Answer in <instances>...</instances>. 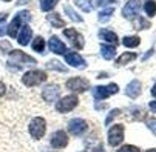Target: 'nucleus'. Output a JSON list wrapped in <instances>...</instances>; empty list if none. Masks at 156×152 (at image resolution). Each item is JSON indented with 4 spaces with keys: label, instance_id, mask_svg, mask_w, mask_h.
Returning <instances> with one entry per match:
<instances>
[{
    "label": "nucleus",
    "instance_id": "5",
    "mask_svg": "<svg viewBox=\"0 0 156 152\" xmlns=\"http://www.w3.org/2000/svg\"><path fill=\"white\" fill-rule=\"evenodd\" d=\"M124 140V126L122 124H113L108 131V144L110 146H119Z\"/></svg>",
    "mask_w": 156,
    "mask_h": 152
},
{
    "label": "nucleus",
    "instance_id": "38",
    "mask_svg": "<svg viewBox=\"0 0 156 152\" xmlns=\"http://www.w3.org/2000/svg\"><path fill=\"white\" fill-rule=\"evenodd\" d=\"M5 2H11V0H5Z\"/></svg>",
    "mask_w": 156,
    "mask_h": 152
},
{
    "label": "nucleus",
    "instance_id": "1",
    "mask_svg": "<svg viewBox=\"0 0 156 152\" xmlns=\"http://www.w3.org/2000/svg\"><path fill=\"white\" fill-rule=\"evenodd\" d=\"M47 80V72L45 71H28L25 72V75L22 77V83H23L25 86H28V88H33V86H37L40 83H43Z\"/></svg>",
    "mask_w": 156,
    "mask_h": 152
},
{
    "label": "nucleus",
    "instance_id": "25",
    "mask_svg": "<svg viewBox=\"0 0 156 152\" xmlns=\"http://www.w3.org/2000/svg\"><path fill=\"white\" fill-rule=\"evenodd\" d=\"M57 2H59V0H40V9L48 12V11H51L57 5Z\"/></svg>",
    "mask_w": 156,
    "mask_h": 152
},
{
    "label": "nucleus",
    "instance_id": "7",
    "mask_svg": "<svg viewBox=\"0 0 156 152\" xmlns=\"http://www.w3.org/2000/svg\"><path fill=\"white\" fill-rule=\"evenodd\" d=\"M66 88L74 92H85L90 88V81L83 77H73L66 81Z\"/></svg>",
    "mask_w": 156,
    "mask_h": 152
},
{
    "label": "nucleus",
    "instance_id": "4",
    "mask_svg": "<svg viewBox=\"0 0 156 152\" xmlns=\"http://www.w3.org/2000/svg\"><path fill=\"white\" fill-rule=\"evenodd\" d=\"M118 91H119V86L116 83H110L107 86H96L93 89V95L96 100H104L108 98L110 95H115Z\"/></svg>",
    "mask_w": 156,
    "mask_h": 152
},
{
    "label": "nucleus",
    "instance_id": "37",
    "mask_svg": "<svg viewBox=\"0 0 156 152\" xmlns=\"http://www.w3.org/2000/svg\"><path fill=\"white\" fill-rule=\"evenodd\" d=\"M147 152H156V150H154V149H148Z\"/></svg>",
    "mask_w": 156,
    "mask_h": 152
},
{
    "label": "nucleus",
    "instance_id": "10",
    "mask_svg": "<svg viewBox=\"0 0 156 152\" xmlns=\"http://www.w3.org/2000/svg\"><path fill=\"white\" fill-rule=\"evenodd\" d=\"M139 8H141V0H128L122 9V15L125 18H133V17H136Z\"/></svg>",
    "mask_w": 156,
    "mask_h": 152
},
{
    "label": "nucleus",
    "instance_id": "20",
    "mask_svg": "<svg viewBox=\"0 0 156 152\" xmlns=\"http://www.w3.org/2000/svg\"><path fill=\"white\" fill-rule=\"evenodd\" d=\"M101 51H102L104 58L110 60V58H113V57H115V54H116V46H111V45H102V46H101Z\"/></svg>",
    "mask_w": 156,
    "mask_h": 152
},
{
    "label": "nucleus",
    "instance_id": "34",
    "mask_svg": "<svg viewBox=\"0 0 156 152\" xmlns=\"http://www.w3.org/2000/svg\"><path fill=\"white\" fill-rule=\"evenodd\" d=\"M147 124H148V127L151 129V131H153V132L156 134V120H153V121H148Z\"/></svg>",
    "mask_w": 156,
    "mask_h": 152
},
{
    "label": "nucleus",
    "instance_id": "6",
    "mask_svg": "<svg viewBox=\"0 0 156 152\" xmlns=\"http://www.w3.org/2000/svg\"><path fill=\"white\" fill-rule=\"evenodd\" d=\"M23 63H36V60L33 58V57H30V55H27L25 52H22V51H12L11 54H9V60H8V64L9 66H16L17 68H22V64Z\"/></svg>",
    "mask_w": 156,
    "mask_h": 152
},
{
    "label": "nucleus",
    "instance_id": "23",
    "mask_svg": "<svg viewBox=\"0 0 156 152\" xmlns=\"http://www.w3.org/2000/svg\"><path fill=\"white\" fill-rule=\"evenodd\" d=\"M144 9H145L148 17H154L156 15V2L154 0H147L144 5Z\"/></svg>",
    "mask_w": 156,
    "mask_h": 152
},
{
    "label": "nucleus",
    "instance_id": "11",
    "mask_svg": "<svg viewBox=\"0 0 156 152\" xmlns=\"http://www.w3.org/2000/svg\"><path fill=\"white\" fill-rule=\"evenodd\" d=\"M66 144H68V135H66V132L57 131V132L53 134V137H51V146H53V147L62 149V147H65Z\"/></svg>",
    "mask_w": 156,
    "mask_h": 152
},
{
    "label": "nucleus",
    "instance_id": "2",
    "mask_svg": "<svg viewBox=\"0 0 156 152\" xmlns=\"http://www.w3.org/2000/svg\"><path fill=\"white\" fill-rule=\"evenodd\" d=\"M47 132V121L42 117H34L30 123V134L34 140H40Z\"/></svg>",
    "mask_w": 156,
    "mask_h": 152
},
{
    "label": "nucleus",
    "instance_id": "36",
    "mask_svg": "<svg viewBox=\"0 0 156 152\" xmlns=\"http://www.w3.org/2000/svg\"><path fill=\"white\" fill-rule=\"evenodd\" d=\"M151 95L156 97V84H153V88H151Z\"/></svg>",
    "mask_w": 156,
    "mask_h": 152
},
{
    "label": "nucleus",
    "instance_id": "13",
    "mask_svg": "<svg viewBox=\"0 0 156 152\" xmlns=\"http://www.w3.org/2000/svg\"><path fill=\"white\" fill-rule=\"evenodd\" d=\"M42 97H43V100H45L47 103L56 101V98L59 97V88H57V86H54V84L47 86V88L42 91Z\"/></svg>",
    "mask_w": 156,
    "mask_h": 152
},
{
    "label": "nucleus",
    "instance_id": "27",
    "mask_svg": "<svg viewBox=\"0 0 156 152\" xmlns=\"http://www.w3.org/2000/svg\"><path fill=\"white\" fill-rule=\"evenodd\" d=\"M77 5L80 9H83L85 12H90L93 9V5H91V0H77Z\"/></svg>",
    "mask_w": 156,
    "mask_h": 152
},
{
    "label": "nucleus",
    "instance_id": "3",
    "mask_svg": "<svg viewBox=\"0 0 156 152\" xmlns=\"http://www.w3.org/2000/svg\"><path fill=\"white\" fill-rule=\"evenodd\" d=\"M77 103H79V98H77L76 95H66V97L60 98V100L56 103V109H57V112H60V114H66V112L73 111L74 107L77 106Z\"/></svg>",
    "mask_w": 156,
    "mask_h": 152
},
{
    "label": "nucleus",
    "instance_id": "28",
    "mask_svg": "<svg viewBox=\"0 0 156 152\" xmlns=\"http://www.w3.org/2000/svg\"><path fill=\"white\" fill-rule=\"evenodd\" d=\"M118 152H141V149L136 147V146H133V144H125V146L119 147Z\"/></svg>",
    "mask_w": 156,
    "mask_h": 152
},
{
    "label": "nucleus",
    "instance_id": "16",
    "mask_svg": "<svg viewBox=\"0 0 156 152\" xmlns=\"http://www.w3.org/2000/svg\"><path fill=\"white\" fill-rule=\"evenodd\" d=\"M141 89H142L141 81H139V80H133L131 83H128V84H127L125 92H127V95H128L130 98H136V97L141 94Z\"/></svg>",
    "mask_w": 156,
    "mask_h": 152
},
{
    "label": "nucleus",
    "instance_id": "12",
    "mask_svg": "<svg viewBox=\"0 0 156 152\" xmlns=\"http://www.w3.org/2000/svg\"><path fill=\"white\" fill-rule=\"evenodd\" d=\"M65 60H66V63H68L70 66H74V68H85L87 66L85 60L77 52H66L65 54Z\"/></svg>",
    "mask_w": 156,
    "mask_h": 152
},
{
    "label": "nucleus",
    "instance_id": "32",
    "mask_svg": "<svg viewBox=\"0 0 156 152\" xmlns=\"http://www.w3.org/2000/svg\"><path fill=\"white\" fill-rule=\"evenodd\" d=\"M119 112H121V111H119V109H113V111H111V112H110V115H108V117H107V120H105V123H107V124H108V123H110V121H111V120H113V118H115V117H116V115H118V114H119Z\"/></svg>",
    "mask_w": 156,
    "mask_h": 152
},
{
    "label": "nucleus",
    "instance_id": "24",
    "mask_svg": "<svg viewBox=\"0 0 156 152\" xmlns=\"http://www.w3.org/2000/svg\"><path fill=\"white\" fill-rule=\"evenodd\" d=\"M48 21L51 25H54L56 28H63L65 26V21L59 17V14H50L48 15Z\"/></svg>",
    "mask_w": 156,
    "mask_h": 152
},
{
    "label": "nucleus",
    "instance_id": "26",
    "mask_svg": "<svg viewBox=\"0 0 156 152\" xmlns=\"http://www.w3.org/2000/svg\"><path fill=\"white\" fill-rule=\"evenodd\" d=\"M65 12L68 14V17H70L73 21H82V18H80V17L76 14V11H74V9L70 6V5H65Z\"/></svg>",
    "mask_w": 156,
    "mask_h": 152
},
{
    "label": "nucleus",
    "instance_id": "29",
    "mask_svg": "<svg viewBox=\"0 0 156 152\" xmlns=\"http://www.w3.org/2000/svg\"><path fill=\"white\" fill-rule=\"evenodd\" d=\"M133 25H135V28H148L150 26V23L145 21L142 17H138V21H133Z\"/></svg>",
    "mask_w": 156,
    "mask_h": 152
},
{
    "label": "nucleus",
    "instance_id": "35",
    "mask_svg": "<svg viewBox=\"0 0 156 152\" xmlns=\"http://www.w3.org/2000/svg\"><path fill=\"white\" fill-rule=\"evenodd\" d=\"M148 106H150V109H151L153 112H156V101H150Z\"/></svg>",
    "mask_w": 156,
    "mask_h": 152
},
{
    "label": "nucleus",
    "instance_id": "15",
    "mask_svg": "<svg viewBox=\"0 0 156 152\" xmlns=\"http://www.w3.org/2000/svg\"><path fill=\"white\" fill-rule=\"evenodd\" d=\"M48 46H50L51 52H54V54H65V52H66V46L63 45V41H60V40H59L57 37H54V35L50 38Z\"/></svg>",
    "mask_w": 156,
    "mask_h": 152
},
{
    "label": "nucleus",
    "instance_id": "14",
    "mask_svg": "<svg viewBox=\"0 0 156 152\" xmlns=\"http://www.w3.org/2000/svg\"><path fill=\"white\" fill-rule=\"evenodd\" d=\"M31 37H33V29L28 25H25V26H22V29H20V32L17 35V40H19V43L22 46H27L30 43V40H31Z\"/></svg>",
    "mask_w": 156,
    "mask_h": 152
},
{
    "label": "nucleus",
    "instance_id": "22",
    "mask_svg": "<svg viewBox=\"0 0 156 152\" xmlns=\"http://www.w3.org/2000/svg\"><path fill=\"white\" fill-rule=\"evenodd\" d=\"M31 46L36 52H43L45 51V40H43L42 37H36L34 41L31 43Z\"/></svg>",
    "mask_w": 156,
    "mask_h": 152
},
{
    "label": "nucleus",
    "instance_id": "31",
    "mask_svg": "<svg viewBox=\"0 0 156 152\" xmlns=\"http://www.w3.org/2000/svg\"><path fill=\"white\" fill-rule=\"evenodd\" d=\"M5 21H6V14H2L0 15V35H3L5 34V28H3V25H5Z\"/></svg>",
    "mask_w": 156,
    "mask_h": 152
},
{
    "label": "nucleus",
    "instance_id": "8",
    "mask_svg": "<svg viewBox=\"0 0 156 152\" xmlns=\"http://www.w3.org/2000/svg\"><path fill=\"white\" fill-rule=\"evenodd\" d=\"M63 35L66 37V40H68L74 48H79V49L83 48V37H82L74 28H66V29H63Z\"/></svg>",
    "mask_w": 156,
    "mask_h": 152
},
{
    "label": "nucleus",
    "instance_id": "21",
    "mask_svg": "<svg viewBox=\"0 0 156 152\" xmlns=\"http://www.w3.org/2000/svg\"><path fill=\"white\" fill-rule=\"evenodd\" d=\"M139 41H141V38H139V37H136V35L124 37V40H122L124 46H127V48H136V46L139 45Z\"/></svg>",
    "mask_w": 156,
    "mask_h": 152
},
{
    "label": "nucleus",
    "instance_id": "33",
    "mask_svg": "<svg viewBox=\"0 0 156 152\" xmlns=\"http://www.w3.org/2000/svg\"><path fill=\"white\" fill-rule=\"evenodd\" d=\"M5 92H6V86H5L3 81H0V97H3Z\"/></svg>",
    "mask_w": 156,
    "mask_h": 152
},
{
    "label": "nucleus",
    "instance_id": "18",
    "mask_svg": "<svg viewBox=\"0 0 156 152\" xmlns=\"http://www.w3.org/2000/svg\"><path fill=\"white\" fill-rule=\"evenodd\" d=\"M99 35L105 40V41H108L111 46H118V41H119V38H118V35L115 34V32H111V31H101L99 32Z\"/></svg>",
    "mask_w": 156,
    "mask_h": 152
},
{
    "label": "nucleus",
    "instance_id": "17",
    "mask_svg": "<svg viewBox=\"0 0 156 152\" xmlns=\"http://www.w3.org/2000/svg\"><path fill=\"white\" fill-rule=\"evenodd\" d=\"M20 23H22V14L16 15V17H14V20L8 25L6 32H8V35H9V37H17V31H19V28H20Z\"/></svg>",
    "mask_w": 156,
    "mask_h": 152
},
{
    "label": "nucleus",
    "instance_id": "30",
    "mask_svg": "<svg viewBox=\"0 0 156 152\" xmlns=\"http://www.w3.org/2000/svg\"><path fill=\"white\" fill-rule=\"evenodd\" d=\"M113 14V8H107L99 12V20H108V15Z\"/></svg>",
    "mask_w": 156,
    "mask_h": 152
},
{
    "label": "nucleus",
    "instance_id": "19",
    "mask_svg": "<svg viewBox=\"0 0 156 152\" xmlns=\"http://www.w3.org/2000/svg\"><path fill=\"white\" fill-rule=\"evenodd\" d=\"M136 52H125V54H122L118 60H116V64L118 66H124L125 63H130V61H133V60H136Z\"/></svg>",
    "mask_w": 156,
    "mask_h": 152
},
{
    "label": "nucleus",
    "instance_id": "9",
    "mask_svg": "<svg viewBox=\"0 0 156 152\" xmlns=\"http://www.w3.org/2000/svg\"><path fill=\"white\" fill-rule=\"evenodd\" d=\"M87 129H88V123L85 120H82V118H73L68 123V131L73 135H82Z\"/></svg>",
    "mask_w": 156,
    "mask_h": 152
}]
</instances>
